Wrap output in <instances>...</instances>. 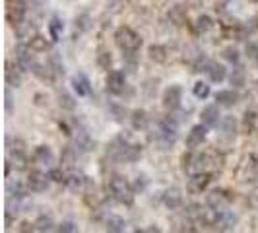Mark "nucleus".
Wrapping results in <instances>:
<instances>
[{"instance_id":"obj_1","label":"nucleus","mask_w":258,"mask_h":233,"mask_svg":"<svg viewBox=\"0 0 258 233\" xmlns=\"http://www.w3.org/2000/svg\"><path fill=\"white\" fill-rule=\"evenodd\" d=\"M107 189H109V193H111V196L115 198L116 202L126 204V206L132 204L136 191H134V187L130 185V181L126 177H122V175H113V177H109Z\"/></svg>"},{"instance_id":"obj_2","label":"nucleus","mask_w":258,"mask_h":233,"mask_svg":"<svg viewBox=\"0 0 258 233\" xmlns=\"http://www.w3.org/2000/svg\"><path fill=\"white\" fill-rule=\"evenodd\" d=\"M115 41L122 52H136L142 47V37L128 26H122L116 29Z\"/></svg>"},{"instance_id":"obj_3","label":"nucleus","mask_w":258,"mask_h":233,"mask_svg":"<svg viewBox=\"0 0 258 233\" xmlns=\"http://www.w3.org/2000/svg\"><path fill=\"white\" fill-rule=\"evenodd\" d=\"M182 171L190 177V175H198L206 171V154H198L190 150L188 154L182 155Z\"/></svg>"},{"instance_id":"obj_4","label":"nucleus","mask_w":258,"mask_h":233,"mask_svg":"<svg viewBox=\"0 0 258 233\" xmlns=\"http://www.w3.org/2000/svg\"><path fill=\"white\" fill-rule=\"evenodd\" d=\"M4 6H6V22L10 26H18L24 22L26 18V0H4Z\"/></svg>"},{"instance_id":"obj_5","label":"nucleus","mask_w":258,"mask_h":233,"mask_svg":"<svg viewBox=\"0 0 258 233\" xmlns=\"http://www.w3.org/2000/svg\"><path fill=\"white\" fill-rule=\"evenodd\" d=\"M105 88L109 93H122L126 88V76L120 70H109L105 76Z\"/></svg>"},{"instance_id":"obj_6","label":"nucleus","mask_w":258,"mask_h":233,"mask_svg":"<svg viewBox=\"0 0 258 233\" xmlns=\"http://www.w3.org/2000/svg\"><path fill=\"white\" fill-rule=\"evenodd\" d=\"M163 107L167 109V111H177L179 107H181V101H182V90L181 86H177V84H173V86H169L167 90L163 91Z\"/></svg>"},{"instance_id":"obj_7","label":"nucleus","mask_w":258,"mask_h":233,"mask_svg":"<svg viewBox=\"0 0 258 233\" xmlns=\"http://www.w3.org/2000/svg\"><path fill=\"white\" fill-rule=\"evenodd\" d=\"M49 183H51V175H47V173H43L39 169L31 171L29 177H27V187H29L31 193H43V191H47Z\"/></svg>"},{"instance_id":"obj_8","label":"nucleus","mask_w":258,"mask_h":233,"mask_svg":"<svg viewBox=\"0 0 258 233\" xmlns=\"http://www.w3.org/2000/svg\"><path fill=\"white\" fill-rule=\"evenodd\" d=\"M210 181H212V175L208 171L198 173V175H190L188 181H186V191L190 194H202L210 185Z\"/></svg>"},{"instance_id":"obj_9","label":"nucleus","mask_w":258,"mask_h":233,"mask_svg":"<svg viewBox=\"0 0 258 233\" xmlns=\"http://www.w3.org/2000/svg\"><path fill=\"white\" fill-rule=\"evenodd\" d=\"M4 80L10 88H20L24 84V68L14 63H6V70H4Z\"/></svg>"},{"instance_id":"obj_10","label":"nucleus","mask_w":258,"mask_h":233,"mask_svg":"<svg viewBox=\"0 0 258 233\" xmlns=\"http://www.w3.org/2000/svg\"><path fill=\"white\" fill-rule=\"evenodd\" d=\"M16 63L22 66L24 70H31L33 66L37 65L35 59H33V51L29 49V45H24V43L18 45V49H16Z\"/></svg>"},{"instance_id":"obj_11","label":"nucleus","mask_w":258,"mask_h":233,"mask_svg":"<svg viewBox=\"0 0 258 233\" xmlns=\"http://www.w3.org/2000/svg\"><path fill=\"white\" fill-rule=\"evenodd\" d=\"M206 204H208V208H212V210H216V212H223V210L227 208V204H229V196H227L225 191L216 189V191H212V193L208 194Z\"/></svg>"},{"instance_id":"obj_12","label":"nucleus","mask_w":258,"mask_h":233,"mask_svg":"<svg viewBox=\"0 0 258 233\" xmlns=\"http://www.w3.org/2000/svg\"><path fill=\"white\" fill-rule=\"evenodd\" d=\"M200 119H202V125L204 127H218L221 123V113H220V105H206L200 113Z\"/></svg>"},{"instance_id":"obj_13","label":"nucleus","mask_w":258,"mask_h":233,"mask_svg":"<svg viewBox=\"0 0 258 233\" xmlns=\"http://www.w3.org/2000/svg\"><path fill=\"white\" fill-rule=\"evenodd\" d=\"M220 140L221 142H233L237 134V121L233 116H223L220 123Z\"/></svg>"},{"instance_id":"obj_14","label":"nucleus","mask_w":258,"mask_h":233,"mask_svg":"<svg viewBox=\"0 0 258 233\" xmlns=\"http://www.w3.org/2000/svg\"><path fill=\"white\" fill-rule=\"evenodd\" d=\"M35 35H37V26L29 20H24L22 24L16 26V37L20 39V43H24V45L29 43Z\"/></svg>"},{"instance_id":"obj_15","label":"nucleus","mask_w":258,"mask_h":233,"mask_svg":"<svg viewBox=\"0 0 258 233\" xmlns=\"http://www.w3.org/2000/svg\"><path fill=\"white\" fill-rule=\"evenodd\" d=\"M208 127L204 125H196L190 129V132L186 134V146L190 148V150H196L198 146H202L204 140H206V132H208Z\"/></svg>"},{"instance_id":"obj_16","label":"nucleus","mask_w":258,"mask_h":233,"mask_svg":"<svg viewBox=\"0 0 258 233\" xmlns=\"http://www.w3.org/2000/svg\"><path fill=\"white\" fill-rule=\"evenodd\" d=\"M237 221H239L237 214H233L229 210H223V212H218V220H216L214 227L220 229V231H229L237 225Z\"/></svg>"},{"instance_id":"obj_17","label":"nucleus","mask_w":258,"mask_h":233,"mask_svg":"<svg viewBox=\"0 0 258 233\" xmlns=\"http://www.w3.org/2000/svg\"><path fill=\"white\" fill-rule=\"evenodd\" d=\"M33 159L37 161L41 167H52V163H54V154H52V150L49 146L41 144V146L35 148V152H33Z\"/></svg>"},{"instance_id":"obj_18","label":"nucleus","mask_w":258,"mask_h":233,"mask_svg":"<svg viewBox=\"0 0 258 233\" xmlns=\"http://www.w3.org/2000/svg\"><path fill=\"white\" fill-rule=\"evenodd\" d=\"M163 204L169 210H179L182 206V193L179 187H169L167 191L163 193Z\"/></svg>"},{"instance_id":"obj_19","label":"nucleus","mask_w":258,"mask_h":233,"mask_svg":"<svg viewBox=\"0 0 258 233\" xmlns=\"http://www.w3.org/2000/svg\"><path fill=\"white\" fill-rule=\"evenodd\" d=\"M167 20L175 27H182L186 22H188V14H186V10H184V6H181V4H173L167 12Z\"/></svg>"},{"instance_id":"obj_20","label":"nucleus","mask_w":258,"mask_h":233,"mask_svg":"<svg viewBox=\"0 0 258 233\" xmlns=\"http://www.w3.org/2000/svg\"><path fill=\"white\" fill-rule=\"evenodd\" d=\"M239 103V93L235 90H221L216 93V105L225 107V109H231Z\"/></svg>"},{"instance_id":"obj_21","label":"nucleus","mask_w":258,"mask_h":233,"mask_svg":"<svg viewBox=\"0 0 258 233\" xmlns=\"http://www.w3.org/2000/svg\"><path fill=\"white\" fill-rule=\"evenodd\" d=\"M148 59L155 65H165L169 61V49L165 45H152L148 49Z\"/></svg>"},{"instance_id":"obj_22","label":"nucleus","mask_w":258,"mask_h":233,"mask_svg":"<svg viewBox=\"0 0 258 233\" xmlns=\"http://www.w3.org/2000/svg\"><path fill=\"white\" fill-rule=\"evenodd\" d=\"M130 123H132L134 130H146L150 125V115L144 109H136V111L130 113Z\"/></svg>"},{"instance_id":"obj_23","label":"nucleus","mask_w":258,"mask_h":233,"mask_svg":"<svg viewBox=\"0 0 258 233\" xmlns=\"http://www.w3.org/2000/svg\"><path fill=\"white\" fill-rule=\"evenodd\" d=\"M74 144H76L78 152H91L95 146V142L91 140V136L86 130H78L76 136H74Z\"/></svg>"},{"instance_id":"obj_24","label":"nucleus","mask_w":258,"mask_h":233,"mask_svg":"<svg viewBox=\"0 0 258 233\" xmlns=\"http://www.w3.org/2000/svg\"><path fill=\"white\" fill-rule=\"evenodd\" d=\"M206 74L210 76L212 82H223L225 76H227V70H225V66L221 65V63H216V61H210V65L206 68Z\"/></svg>"},{"instance_id":"obj_25","label":"nucleus","mask_w":258,"mask_h":233,"mask_svg":"<svg viewBox=\"0 0 258 233\" xmlns=\"http://www.w3.org/2000/svg\"><path fill=\"white\" fill-rule=\"evenodd\" d=\"M74 165H76V148L66 146V148H62V152H60V169L72 171Z\"/></svg>"},{"instance_id":"obj_26","label":"nucleus","mask_w":258,"mask_h":233,"mask_svg":"<svg viewBox=\"0 0 258 233\" xmlns=\"http://www.w3.org/2000/svg\"><path fill=\"white\" fill-rule=\"evenodd\" d=\"M72 88L76 90L78 95H88L91 91V86H90V80L86 74H82V72H78L72 76Z\"/></svg>"},{"instance_id":"obj_27","label":"nucleus","mask_w":258,"mask_h":233,"mask_svg":"<svg viewBox=\"0 0 258 233\" xmlns=\"http://www.w3.org/2000/svg\"><path fill=\"white\" fill-rule=\"evenodd\" d=\"M206 154V171H218L223 167V154L218 150H210Z\"/></svg>"},{"instance_id":"obj_28","label":"nucleus","mask_w":258,"mask_h":233,"mask_svg":"<svg viewBox=\"0 0 258 233\" xmlns=\"http://www.w3.org/2000/svg\"><path fill=\"white\" fill-rule=\"evenodd\" d=\"M31 72H33L41 82H45V84H52V82H54V78H56V74L52 72L49 65H39L37 63V65L31 68Z\"/></svg>"},{"instance_id":"obj_29","label":"nucleus","mask_w":258,"mask_h":233,"mask_svg":"<svg viewBox=\"0 0 258 233\" xmlns=\"http://www.w3.org/2000/svg\"><path fill=\"white\" fill-rule=\"evenodd\" d=\"M35 227L41 233H60V225H56L51 216H39L35 221Z\"/></svg>"},{"instance_id":"obj_30","label":"nucleus","mask_w":258,"mask_h":233,"mask_svg":"<svg viewBox=\"0 0 258 233\" xmlns=\"http://www.w3.org/2000/svg\"><path fill=\"white\" fill-rule=\"evenodd\" d=\"M8 161H10V165H12V167H16L18 171H24V169H27L26 152H18V150L8 152Z\"/></svg>"},{"instance_id":"obj_31","label":"nucleus","mask_w":258,"mask_h":233,"mask_svg":"<svg viewBox=\"0 0 258 233\" xmlns=\"http://www.w3.org/2000/svg\"><path fill=\"white\" fill-rule=\"evenodd\" d=\"M229 84H231L233 88H243V86L246 84L245 68H241V66H235L231 72H229Z\"/></svg>"},{"instance_id":"obj_32","label":"nucleus","mask_w":258,"mask_h":233,"mask_svg":"<svg viewBox=\"0 0 258 233\" xmlns=\"http://www.w3.org/2000/svg\"><path fill=\"white\" fill-rule=\"evenodd\" d=\"M124 220L120 218V216H116V214H111L107 220H105V227H107V231L109 233H122L124 231Z\"/></svg>"},{"instance_id":"obj_33","label":"nucleus","mask_w":258,"mask_h":233,"mask_svg":"<svg viewBox=\"0 0 258 233\" xmlns=\"http://www.w3.org/2000/svg\"><path fill=\"white\" fill-rule=\"evenodd\" d=\"M95 65L99 66L101 70H111V65H113V59H111V52L107 49H99L97 54H95Z\"/></svg>"},{"instance_id":"obj_34","label":"nucleus","mask_w":258,"mask_h":233,"mask_svg":"<svg viewBox=\"0 0 258 233\" xmlns=\"http://www.w3.org/2000/svg\"><path fill=\"white\" fill-rule=\"evenodd\" d=\"M27 45H29V49H31L33 52H47L49 51V47H51L49 41H47V37H43V35H39V33L31 39Z\"/></svg>"},{"instance_id":"obj_35","label":"nucleus","mask_w":258,"mask_h":233,"mask_svg":"<svg viewBox=\"0 0 258 233\" xmlns=\"http://www.w3.org/2000/svg\"><path fill=\"white\" fill-rule=\"evenodd\" d=\"M62 31H64V22L58 16H52L51 22H49V33H51V37L56 41V39L62 35Z\"/></svg>"},{"instance_id":"obj_36","label":"nucleus","mask_w":258,"mask_h":233,"mask_svg":"<svg viewBox=\"0 0 258 233\" xmlns=\"http://www.w3.org/2000/svg\"><path fill=\"white\" fill-rule=\"evenodd\" d=\"M27 191H29V187H27V183H20V181H8V193L10 196H16V198H22V196H26Z\"/></svg>"},{"instance_id":"obj_37","label":"nucleus","mask_w":258,"mask_h":233,"mask_svg":"<svg viewBox=\"0 0 258 233\" xmlns=\"http://www.w3.org/2000/svg\"><path fill=\"white\" fill-rule=\"evenodd\" d=\"M47 65L51 66V70L56 76H62L64 74V63H62V59H60L58 52H52L51 56H49V61H47Z\"/></svg>"},{"instance_id":"obj_38","label":"nucleus","mask_w":258,"mask_h":233,"mask_svg":"<svg viewBox=\"0 0 258 233\" xmlns=\"http://www.w3.org/2000/svg\"><path fill=\"white\" fill-rule=\"evenodd\" d=\"M214 20L210 18V16H200L198 20H196V33H210L212 29H214Z\"/></svg>"},{"instance_id":"obj_39","label":"nucleus","mask_w":258,"mask_h":233,"mask_svg":"<svg viewBox=\"0 0 258 233\" xmlns=\"http://www.w3.org/2000/svg\"><path fill=\"white\" fill-rule=\"evenodd\" d=\"M192 93L196 99H206L208 95H210V86H208L206 82H196L192 88Z\"/></svg>"},{"instance_id":"obj_40","label":"nucleus","mask_w":258,"mask_h":233,"mask_svg":"<svg viewBox=\"0 0 258 233\" xmlns=\"http://www.w3.org/2000/svg\"><path fill=\"white\" fill-rule=\"evenodd\" d=\"M221 56H223L227 63L237 65V63H239V49H237V47H225V49L221 51Z\"/></svg>"},{"instance_id":"obj_41","label":"nucleus","mask_w":258,"mask_h":233,"mask_svg":"<svg viewBox=\"0 0 258 233\" xmlns=\"http://www.w3.org/2000/svg\"><path fill=\"white\" fill-rule=\"evenodd\" d=\"M58 99H60V107H62V109H68V111H72V109L76 107V101H74V97H72V95H68L66 91H60V93H58Z\"/></svg>"},{"instance_id":"obj_42","label":"nucleus","mask_w":258,"mask_h":233,"mask_svg":"<svg viewBox=\"0 0 258 233\" xmlns=\"http://www.w3.org/2000/svg\"><path fill=\"white\" fill-rule=\"evenodd\" d=\"M243 127H245L246 132H252V130H254V127H256V113H254V111H246L245 113Z\"/></svg>"},{"instance_id":"obj_43","label":"nucleus","mask_w":258,"mask_h":233,"mask_svg":"<svg viewBox=\"0 0 258 233\" xmlns=\"http://www.w3.org/2000/svg\"><path fill=\"white\" fill-rule=\"evenodd\" d=\"M157 80H154V78H150V80H146L144 82V86H142V90H144V93L148 95V97H154L155 95V91H157Z\"/></svg>"},{"instance_id":"obj_44","label":"nucleus","mask_w":258,"mask_h":233,"mask_svg":"<svg viewBox=\"0 0 258 233\" xmlns=\"http://www.w3.org/2000/svg\"><path fill=\"white\" fill-rule=\"evenodd\" d=\"M76 27L78 29H82V31H88L91 27V18L88 14H82V16H78L76 18Z\"/></svg>"},{"instance_id":"obj_45","label":"nucleus","mask_w":258,"mask_h":233,"mask_svg":"<svg viewBox=\"0 0 258 233\" xmlns=\"http://www.w3.org/2000/svg\"><path fill=\"white\" fill-rule=\"evenodd\" d=\"M245 167L248 169L252 175H258V154H250V155H248Z\"/></svg>"},{"instance_id":"obj_46","label":"nucleus","mask_w":258,"mask_h":233,"mask_svg":"<svg viewBox=\"0 0 258 233\" xmlns=\"http://www.w3.org/2000/svg\"><path fill=\"white\" fill-rule=\"evenodd\" d=\"M122 61L126 63V68H128L130 72H134V68H136V63H138V59H136V52H124V54H122Z\"/></svg>"},{"instance_id":"obj_47","label":"nucleus","mask_w":258,"mask_h":233,"mask_svg":"<svg viewBox=\"0 0 258 233\" xmlns=\"http://www.w3.org/2000/svg\"><path fill=\"white\" fill-rule=\"evenodd\" d=\"M146 185H148V179H146L144 175H138V177H136V183H134L132 187H134V191H144Z\"/></svg>"},{"instance_id":"obj_48","label":"nucleus","mask_w":258,"mask_h":233,"mask_svg":"<svg viewBox=\"0 0 258 233\" xmlns=\"http://www.w3.org/2000/svg\"><path fill=\"white\" fill-rule=\"evenodd\" d=\"M4 107H6V113H12L14 109H12V93H10V90L6 88V91H4Z\"/></svg>"},{"instance_id":"obj_49","label":"nucleus","mask_w":258,"mask_h":233,"mask_svg":"<svg viewBox=\"0 0 258 233\" xmlns=\"http://www.w3.org/2000/svg\"><path fill=\"white\" fill-rule=\"evenodd\" d=\"M111 111L115 113L116 121H122V116L126 115V109L124 107H118V105H111Z\"/></svg>"},{"instance_id":"obj_50","label":"nucleus","mask_w":258,"mask_h":233,"mask_svg":"<svg viewBox=\"0 0 258 233\" xmlns=\"http://www.w3.org/2000/svg\"><path fill=\"white\" fill-rule=\"evenodd\" d=\"M16 233H33V225H31L29 221H22V223L18 225V231Z\"/></svg>"},{"instance_id":"obj_51","label":"nucleus","mask_w":258,"mask_h":233,"mask_svg":"<svg viewBox=\"0 0 258 233\" xmlns=\"http://www.w3.org/2000/svg\"><path fill=\"white\" fill-rule=\"evenodd\" d=\"M60 233H74V223H72V221L60 223Z\"/></svg>"},{"instance_id":"obj_52","label":"nucleus","mask_w":258,"mask_h":233,"mask_svg":"<svg viewBox=\"0 0 258 233\" xmlns=\"http://www.w3.org/2000/svg\"><path fill=\"white\" fill-rule=\"evenodd\" d=\"M136 233H148V231H146V229H138Z\"/></svg>"},{"instance_id":"obj_53","label":"nucleus","mask_w":258,"mask_h":233,"mask_svg":"<svg viewBox=\"0 0 258 233\" xmlns=\"http://www.w3.org/2000/svg\"><path fill=\"white\" fill-rule=\"evenodd\" d=\"M254 61H256V65H258V56H256V59H254Z\"/></svg>"},{"instance_id":"obj_54","label":"nucleus","mask_w":258,"mask_h":233,"mask_svg":"<svg viewBox=\"0 0 258 233\" xmlns=\"http://www.w3.org/2000/svg\"><path fill=\"white\" fill-rule=\"evenodd\" d=\"M37 2H45V0H37Z\"/></svg>"},{"instance_id":"obj_55","label":"nucleus","mask_w":258,"mask_h":233,"mask_svg":"<svg viewBox=\"0 0 258 233\" xmlns=\"http://www.w3.org/2000/svg\"><path fill=\"white\" fill-rule=\"evenodd\" d=\"M256 91H258V82H256Z\"/></svg>"},{"instance_id":"obj_56","label":"nucleus","mask_w":258,"mask_h":233,"mask_svg":"<svg viewBox=\"0 0 258 233\" xmlns=\"http://www.w3.org/2000/svg\"><path fill=\"white\" fill-rule=\"evenodd\" d=\"M252 2H258V0H252Z\"/></svg>"}]
</instances>
